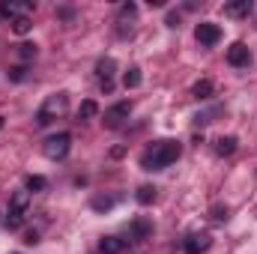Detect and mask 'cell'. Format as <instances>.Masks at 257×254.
I'll return each instance as SVG.
<instances>
[{"instance_id": "obj_1", "label": "cell", "mask_w": 257, "mask_h": 254, "mask_svg": "<svg viewBox=\"0 0 257 254\" xmlns=\"http://www.w3.org/2000/svg\"><path fill=\"white\" fill-rule=\"evenodd\" d=\"M180 144L177 141H156L144 156H141V168L144 171H162V168H168V165H174L177 159H180Z\"/></svg>"}, {"instance_id": "obj_2", "label": "cell", "mask_w": 257, "mask_h": 254, "mask_svg": "<svg viewBox=\"0 0 257 254\" xmlns=\"http://www.w3.org/2000/svg\"><path fill=\"white\" fill-rule=\"evenodd\" d=\"M66 108H69V96H66V93H54V96H48V99H45V105L36 111V126H39V129L51 126V123L63 114Z\"/></svg>"}, {"instance_id": "obj_3", "label": "cell", "mask_w": 257, "mask_h": 254, "mask_svg": "<svg viewBox=\"0 0 257 254\" xmlns=\"http://www.w3.org/2000/svg\"><path fill=\"white\" fill-rule=\"evenodd\" d=\"M27 203H30V191H15L9 197V209H6V224L9 230H18L27 218Z\"/></svg>"}, {"instance_id": "obj_4", "label": "cell", "mask_w": 257, "mask_h": 254, "mask_svg": "<svg viewBox=\"0 0 257 254\" xmlns=\"http://www.w3.org/2000/svg\"><path fill=\"white\" fill-rule=\"evenodd\" d=\"M45 156L48 159H54V162H60V159H66L69 156V150H72V135L69 132H57V135H51L48 141H45Z\"/></svg>"}, {"instance_id": "obj_5", "label": "cell", "mask_w": 257, "mask_h": 254, "mask_svg": "<svg viewBox=\"0 0 257 254\" xmlns=\"http://www.w3.org/2000/svg\"><path fill=\"white\" fill-rule=\"evenodd\" d=\"M194 39H197L200 45L212 48V45H218V39H221V27L212 24V21H200V24L194 27Z\"/></svg>"}, {"instance_id": "obj_6", "label": "cell", "mask_w": 257, "mask_h": 254, "mask_svg": "<svg viewBox=\"0 0 257 254\" xmlns=\"http://www.w3.org/2000/svg\"><path fill=\"white\" fill-rule=\"evenodd\" d=\"M114 72H117V60H114V57H102V60L96 63V75H99L105 93L114 90Z\"/></svg>"}, {"instance_id": "obj_7", "label": "cell", "mask_w": 257, "mask_h": 254, "mask_svg": "<svg viewBox=\"0 0 257 254\" xmlns=\"http://www.w3.org/2000/svg\"><path fill=\"white\" fill-rule=\"evenodd\" d=\"M209 245H212V236H209V233H189L186 242H183V251L186 254H203V251H209Z\"/></svg>"}, {"instance_id": "obj_8", "label": "cell", "mask_w": 257, "mask_h": 254, "mask_svg": "<svg viewBox=\"0 0 257 254\" xmlns=\"http://www.w3.org/2000/svg\"><path fill=\"white\" fill-rule=\"evenodd\" d=\"M128 114H132V102H117V105H111L108 111H105V126H120L123 120H128Z\"/></svg>"}, {"instance_id": "obj_9", "label": "cell", "mask_w": 257, "mask_h": 254, "mask_svg": "<svg viewBox=\"0 0 257 254\" xmlns=\"http://www.w3.org/2000/svg\"><path fill=\"white\" fill-rule=\"evenodd\" d=\"M227 63L236 66V69H242V66L251 63V51H248L242 42H233V45L227 48Z\"/></svg>"}, {"instance_id": "obj_10", "label": "cell", "mask_w": 257, "mask_h": 254, "mask_svg": "<svg viewBox=\"0 0 257 254\" xmlns=\"http://www.w3.org/2000/svg\"><path fill=\"white\" fill-rule=\"evenodd\" d=\"M30 9H33V3H15V0H3V3H0V15H3V18H9V21H15V18L27 15Z\"/></svg>"}, {"instance_id": "obj_11", "label": "cell", "mask_w": 257, "mask_h": 254, "mask_svg": "<svg viewBox=\"0 0 257 254\" xmlns=\"http://www.w3.org/2000/svg\"><path fill=\"white\" fill-rule=\"evenodd\" d=\"M251 12V0H230L224 3V15L227 18H245Z\"/></svg>"}, {"instance_id": "obj_12", "label": "cell", "mask_w": 257, "mask_h": 254, "mask_svg": "<svg viewBox=\"0 0 257 254\" xmlns=\"http://www.w3.org/2000/svg\"><path fill=\"white\" fill-rule=\"evenodd\" d=\"M126 248V239H120V236H102L99 239V251L102 254H120Z\"/></svg>"}, {"instance_id": "obj_13", "label": "cell", "mask_w": 257, "mask_h": 254, "mask_svg": "<svg viewBox=\"0 0 257 254\" xmlns=\"http://www.w3.org/2000/svg\"><path fill=\"white\" fill-rule=\"evenodd\" d=\"M212 93H215V84H212L209 78H200V81L192 87V96H194V99H200V102L212 99Z\"/></svg>"}, {"instance_id": "obj_14", "label": "cell", "mask_w": 257, "mask_h": 254, "mask_svg": "<svg viewBox=\"0 0 257 254\" xmlns=\"http://www.w3.org/2000/svg\"><path fill=\"white\" fill-rule=\"evenodd\" d=\"M128 233H132V239H147V236L153 233V224H150L147 218H135L132 227H128Z\"/></svg>"}, {"instance_id": "obj_15", "label": "cell", "mask_w": 257, "mask_h": 254, "mask_svg": "<svg viewBox=\"0 0 257 254\" xmlns=\"http://www.w3.org/2000/svg\"><path fill=\"white\" fill-rule=\"evenodd\" d=\"M236 144H239V141H236L233 135L218 138V141H215V153H218V156H233V153H236Z\"/></svg>"}, {"instance_id": "obj_16", "label": "cell", "mask_w": 257, "mask_h": 254, "mask_svg": "<svg viewBox=\"0 0 257 254\" xmlns=\"http://www.w3.org/2000/svg\"><path fill=\"white\" fill-rule=\"evenodd\" d=\"M96 114H99V105H96L93 99H84L81 108H78V120H93Z\"/></svg>"}, {"instance_id": "obj_17", "label": "cell", "mask_w": 257, "mask_h": 254, "mask_svg": "<svg viewBox=\"0 0 257 254\" xmlns=\"http://www.w3.org/2000/svg\"><path fill=\"white\" fill-rule=\"evenodd\" d=\"M33 30V21L27 18V15H21V18H15L12 21V33H18V36H27Z\"/></svg>"}, {"instance_id": "obj_18", "label": "cell", "mask_w": 257, "mask_h": 254, "mask_svg": "<svg viewBox=\"0 0 257 254\" xmlns=\"http://www.w3.org/2000/svg\"><path fill=\"white\" fill-rule=\"evenodd\" d=\"M141 81H144V75H141V69H138V66H132V69L126 72V78H123L126 90H135V87H141Z\"/></svg>"}, {"instance_id": "obj_19", "label": "cell", "mask_w": 257, "mask_h": 254, "mask_svg": "<svg viewBox=\"0 0 257 254\" xmlns=\"http://www.w3.org/2000/svg\"><path fill=\"white\" fill-rule=\"evenodd\" d=\"M114 203H117V197H93L90 200V206L96 212H108V209H114Z\"/></svg>"}, {"instance_id": "obj_20", "label": "cell", "mask_w": 257, "mask_h": 254, "mask_svg": "<svg viewBox=\"0 0 257 254\" xmlns=\"http://www.w3.org/2000/svg\"><path fill=\"white\" fill-rule=\"evenodd\" d=\"M24 186H27V191H45V189H48V180H45V177H39V174H30Z\"/></svg>"}, {"instance_id": "obj_21", "label": "cell", "mask_w": 257, "mask_h": 254, "mask_svg": "<svg viewBox=\"0 0 257 254\" xmlns=\"http://www.w3.org/2000/svg\"><path fill=\"white\" fill-rule=\"evenodd\" d=\"M135 200H138L141 206L153 203V200H156V189H153V186H141V189H138V194H135Z\"/></svg>"}, {"instance_id": "obj_22", "label": "cell", "mask_w": 257, "mask_h": 254, "mask_svg": "<svg viewBox=\"0 0 257 254\" xmlns=\"http://www.w3.org/2000/svg\"><path fill=\"white\" fill-rule=\"evenodd\" d=\"M135 15H138V6H135V3H123V6H120V21L135 18Z\"/></svg>"}, {"instance_id": "obj_23", "label": "cell", "mask_w": 257, "mask_h": 254, "mask_svg": "<svg viewBox=\"0 0 257 254\" xmlns=\"http://www.w3.org/2000/svg\"><path fill=\"white\" fill-rule=\"evenodd\" d=\"M18 54H21V60H33L36 57V45H18Z\"/></svg>"}, {"instance_id": "obj_24", "label": "cell", "mask_w": 257, "mask_h": 254, "mask_svg": "<svg viewBox=\"0 0 257 254\" xmlns=\"http://www.w3.org/2000/svg\"><path fill=\"white\" fill-rule=\"evenodd\" d=\"M209 215H212V221H227V206H221V203H218V206H212V212H209Z\"/></svg>"}, {"instance_id": "obj_25", "label": "cell", "mask_w": 257, "mask_h": 254, "mask_svg": "<svg viewBox=\"0 0 257 254\" xmlns=\"http://www.w3.org/2000/svg\"><path fill=\"white\" fill-rule=\"evenodd\" d=\"M9 78H12V81H24V78H27V66H15V69H9Z\"/></svg>"}, {"instance_id": "obj_26", "label": "cell", "mask_w": 257, "mask_h": 254, "mask_svg": "<svg viewBox=\"0 0 257 254\" xmlns=\"http://www.w3.org/2000/svg\"><path fill=\"white\" fill-rule=\"evenodd\" d=\"M168 27H180V12H168Z\"/></svg>"}, {"instance_id": "obj_27", "label": "cell", "mask_w": 257, "mask_h": 254, "mask_svg": "<svg viewBox=\"0 0 257 254\" xmlns=\"http://www.w3.org/2000/svg\"><path fill=\"white\" fill-rule=\"evenodd\" d=\"M24 242H27V245H36V242H39V233H36V230H30V233L24 236Z\"/></svg>"}, {"instance_id": "obj_28", "label": "cell", "mask_w": 257, "mask_h": 254, "mask_svg": "<svg viewBox=\"0 0 257 254\" xmlns=\"http://www.w3.org/2000/svg\"><path fill=\"white\" fill-rule=\"evenodd\" d=\"M0 126H3V117H0Z\"/></svg>"}]
</instances>
